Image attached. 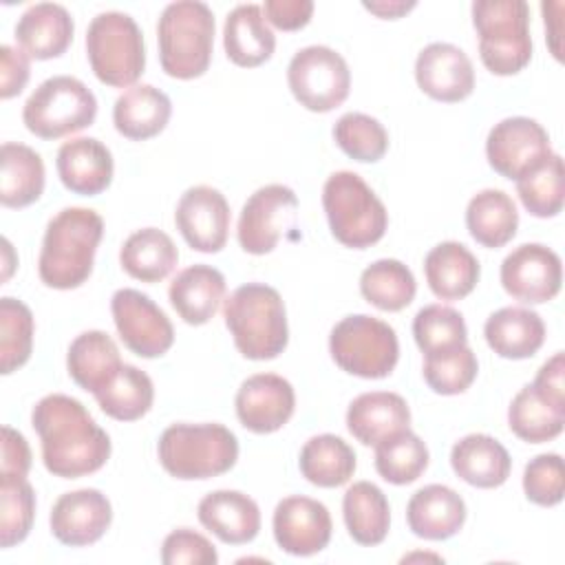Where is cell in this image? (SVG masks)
<instances>
[{
	"instance_id": "obj_1",
	"label": "cell",
	"mask_w": 565,
	"mask_h": 565,
	"mask_svg": "<svg viewBox=\"0 0 565 565\" xmlns=\"http://www.w3.org/2000/svg\"><path fill=\"white\" fill-rule=\"evenodd\" d=\"M42 444V461L53 477L77 479L97 472L110 457V437L86 406L68 395L42 397L31 413Z\"/></svg>"
},
{
	"instance_id": "obj_2",
	"label": "cell",
	"mask_w": 565,
	"mask_h": 565,
	"mask_svg": "<svg viewBox=\"0 0 565 565\" xmlns=\"http://www.w3.org/2000/svg\"><path fill=\"white\" fill-rule=\"evenodd\" d=\"M104 218L88 207H64L44 232L38 274L46 287L75 289L93 274Z\"/></svg>"
},
{
	"instance_id": "obj_3",
	"label": "cell",
	"mask_w": 565,
	"mask_h": 565,
	"mask_svg": "<svg viewBox=\"0 0 565 565\" xmlns=\"http://www.w3.org/2000/svg\"><path fill=\"white\" fill-rule=\"evenodd\" d=\"M223 318L236 349L247 360H274L287 347L285 302L269 285L247 282L236 287L223 300Z\"/></svg>"
},
{
	"instance_id": "obj_4",
	"label": "cell",
	"mask_w": 565,
	"mask_h": 565,
	"mask_svg": "<svg viewBox=\"0 0 565 565\" xmlns=\"http://www.w3.org/2000/svg\"><path fill=\"white\" fill-rule=\"evenodd\" d=\"M159 461L174 479H212L238 459V439L223 424H172L157 444Z\"/></svg>"
},
{
	"instance_id": "obj_5",
	"label": "cell",
	"mask_w": 565,
	"mask_h": 565,
	"mask_svg": "<svg viewBox=\"0 0 565 565\" xmlns=\"http://www.w3.org/2000/svg\"><path fill=\"white\" fill-rule=\"evenodd\" d=\"M161 68L177 79L201 77L212 60L214 13L205 2L179 0L161 11L157 24Z\"/></svg>"
},
{
	"instance_id": "obj_6",
	"label": "cell",
	"mask_w": 565,
	"mask_h": 565,
	"mask_svg": "<svg viewBox=\"0 0 565 565\" xmlns=\"http://www.w3.org/2000/svg\"><path fill=\"white\" fill-rule=\"evenodd\" d=\"M322 207L338 243L353 249L375 245L388 225V212L369 183L351 172H333L322 188Z\"/></svg>"
},
{
	"instance_id": "obj_7",
	"label": "cell",
	"mask_w": 565,
	"mask_h": 565,
	"mask_svg": "<svg viewBox=\"0 0 565 565\" xmlns=\"http://www.w3.org/2000/svg\"><path fill=\"white\" fill-rule=\"evenodd\" d=\"M472 24L479 35V57L494 75H514L532 60L530 7L523 0H477Z\"/></svg>"
},
{
	"instance_id": "obj_8",
	"label": "cell",
	"mask_w": 565,
	"mask_h": 565,
	"mask_svg": "<svg viewBox=\"0 0 565 565\" xmlns=\"http://www.w3.org/2000/svg\"><path fill=\"white\" fill-rule=\"evenodd\" d=\"M86 55L102 84L115 88L135 86L146 68L143 33L128 13H97L86 31Z\"/></svg>"
},
{
	"instance_id": "obj_9",
	"label": "cell",
	"mask_w": 565,
	"mask_h": 565,
	"mask_svg": "<svg viewBox=\"0 0 565 565\" xmlns=\"http://www.w3.org/2000/svg\"><path fill=\"white\" fill-rule=\"evenodd\" d=\"M97 117L93 90L71 75L44 79L24 102L22 121L40 139H60L88 128Z\"/></svg>"
},
{
	"instance_id": "obj_10",
	"label": "cell",
	"mask_w": 565,
	"mask_h": 565,
	"mask_svg": "<svg viewBox=\"0 0 565 565\" xmlns=\"http://www.w3.org/2000/svg\"><path fill=\"white\" fill-rule=\"evenodd\" d=\"M329 351L342 371L364 380H380L393 373L399 358V342L388 322L355 313L342 318L331 329Z\"/></svg>"
},
{
	"instance_id": "obj_11",
	"label": "cell",
	"mask_w": 565,
	"mask_h": 565,
	"mask_svg": "<svg viewBox=\"0 0 565 565\" xmlns=\"http://www.w3.org/2000/svg\"><path fill=\"white\" fill-rule=\"evenodd\" d=\"M287 84L300 106L311 113H329L349 97L351 71L338 51L313 44L291 57Z\"/></svg>"
},
{
	"instance_id": "obj_12",
	"label": "cell",
	"mask_w": 565,
	"mask_h": 565,
	"mask_svg": "<svg viewBox=\"0 0 565 565\" xmlns=\"http://www.w3.org/2000/svg\"><path fill=\"white\" fill-rule=\"evenodd\" d=\"M298 196L282 183L258 188L243 205L238 216V245L254 256L269 254L280 238L294 230Z\"/></svg>"
},
{
	"instance_id": "obj_13",
	"label": "cell",
	"mask_w": 565,
	"mask_h": 565,
	"mask_svg": "<svg viewBox=\"0 0 565 565\" xmlns=\"http://www.w3.org/2000/svg\"><path fill=\"white\" fill-rule=\"evenodd\" d=\"M110 311L121 342L139 358H159L174 342L170 318L137 289H117L110 298Z\"/></svg>"
},
{
	"instance_id": "obj_14",
	"label": "cell",
	"mask_w": 565,
	"mask_h": 565,
	"mask_svg": "<svg viewBox=\"0 0 565 565\" xmlns=\"http://www.w3.org/2000/svg\"><path fill=\"white\" fill-rule=\"evenodd\" d=\"M552 154L547 130L530 117H508L492 126L486 139V157L494 172L519 179Z\"/></svg>"
},
{
	"instance_id": "obj_15",
	"label": "cell",
	"mask_w": 565,
	"mask_h": 565,
	"mask_svg": "<svg viewBox=\"0 0 565 565\" xmlns=\"http://www.w3.org/2000/svg\"><path fill=\"white\" fill-rule=\"evenodd\" d=\"M561 256L541 243H523L501 263V285L514 300L547 302L561 291Z\"/></svg>"
},
{
	"instance_id": "obj_16",
	"label": "cell",
	"mask_w": 565,
	"mask_h": 565,
	"mask_svg": "<svg viewBox=\"0 0 565 565\" xmlns=\"http://www.w3.org/2000/svg\"><path fill=\"white\" fill-rule=\"evenodd\" d=\"M174 223L192 249L216 254L227 243L230 205L216 188L194 185L181 194Z\"/></svg>"
},
{
	"instance_id": "obj_17",
	"label": "cell",
	"mask_w": 565,
	"mask_h": 565,
	"mask_svg": "<svg viewBox=\"0 0 565 565\" xmlns=\"http://www.w3.org/2000/svg\"><path fill=\"white\" fill-rule=\"evenodd\" d=\"M238 422L258 435L280 430L294 415V386L276 373H256L247 377L234 399Z\"/></svg>"
},
{
	"instance_id": "obj_18",
	"label": "cell",
	"mask_w": 565,
	"mask_h": 565,
	"mask_svg": "<svg viewBox=\"0 0 565 565\" xmlns=\"http://www.w3.org/2000/svg\"><path fill=\"white\" fill-rule=\"evenodd\" d=\"M274 539L291 556H311L331 541V514L311 497H287L274 510Z\"/></svg>"
},
{
	"instance_id": "obj_19",
	"label": "cell",
	"mask_w": 565,
	"mask_h": 565,
	"mask_svg": "<svg viewBox=\"0 0 565 565\" xmlns=\"http://www.w3.org/2000/svg\"><path fill=\"white\" fill-rule=\"evenodd\" d=\"M113 521V508L106 494L95 488H82L62 494L51 510L53 536L71 547L97 543Z\"/></svg>"
},
{
	"instance_id": "obj_20",
	"label": "cell",
	"mask_w": 565,
	"mask_h": 565,
	"mask_svg": "<svg viewBox=\"0 0 565 565\" xmlns=\"http://www.w3.org/2000/svg\"><path fill=\"white\" fill-rule=\"evenodd\" d=\"M417 86L437 102H461L475 88L470 57L455 44L433 42L415 60Z\"/></svg>"
},
{
	"instance_id": "obj_21",
	"label": "cell",
	"mask_w": 565,
	"mask_h": 565,
	"mask_svg": "<svg viewBox=\"0 0 565 565\" xmlns=\"http://www.w3.org/2000/svg\"><path fill=\"white\" fill-rule=\"evenodd\" d=\"M55 168L66 190L84 196L104 192L113 181V154L95 137H75L60 146Z\"/></svg>"
},
{
	"instance_id": "obj_22",
	"label": "cell",
	"mask_w": 565,
	"mask_h": 565,
	"mask_svg": "<svg viewBox=\"0 0 565 565\" xmlns=\"http://www.w3.org/2000/svg\"><path fill=\"white\" fill-rule=\"evenodd\" d=\"M466 521V503L448 486L430 483L419 488L406 505L411 532L426 541H446L455 536Z\"/></svg>"
},
{
	"instance_id": "obj_23",
	"label": "cell",
	"mask_w": 565,
	"mask_h": 565,
	"mask_svg": "<svg viewBox=\"0 0 565 565\" xmlns=\"http://www.w3.org/2000/svg\"><path fill=\"white\" fill-rule=\"evenodd\" d=\"M196 516L205 530L230 545L249 543L260 530L256 501L238 490H214L205 494L199 501Z\"/></svg>"
},
{
	"instance_id": "obj_24",
	"label": "cell",
	"mask_w": 565,
	"mask_h": 565,
	"mask_svg": "<svg viewBox=\"0 0 565 565\" xmlns=\"http://www.w3.org/2000/svg\"><path fill=\"white\" fill-rule=\"evenodd\" d=\"M408 424L411 408L406 399L391 391L362 393L347 411V428L364 446H375L382 439L406 430Z\"/></svg>"
},
{
	"instance_id": "obj_25",
	"label": "cell",
	"mask_w": 565,
	"mask_h": 565,
	"mask_svg": "<svg viewBox=\"0 0 565 565\" xmlns=\"http://www.w3.org/2000/svg\"><path fill=\"white\" fill-rule=\"evenodd\" d=\"M168 298L183 322L205 324L225 300V276L212 265H190L174 276Z\"/></svg>"
},
{
	"instance_id": "obj_26",
	"label": "cell",
	"mask_w": 565,
	"mask_h": 565,
	"mask_svg": "<svg viewBox=\"0 0 565 565\" xmlns=\"http://www.w3.org/2000/svg\"><path fill=\"white\" fill-rule=\"evenodd\" d=\"M73 31V18L62 4L38 2L20 15L13 33L29 57L51 60L71 46Z\"/></svg>"
},
{
	"instance_id": "obj_27",
	"label": "cell",
	"mask_w": 565,
	"mask_h": 565,
	"mask_svg": "<svg viewBox=\"0 0 565 565\" xmlns=\"http://www.w3.org/2000/svg\"><path fill=\"white\" fill-rule=\"evenodd\" d=\"M450 466L459 479L475 488H499L508 481L512 459L503 444L483 433L461 437L450 450Z\"/></svg>"
},
{
	"instance_id": "obj_28",
	"label": "cell",
	"mask_w": 565,
	"mask_h": 565,
	"mask_svg": "<svg viewBox=\"0 0 565 565\" xmlns=\"http://www.w3.org/2000/svg\"><path fill=\"white\" fill-rule=\"evenodd\" d=\"M488 347L505 360L532 358L545 342L543 318L525 307H503L486 320Z\"/></svg>"
},
{
	"instance_id": "obj_29",
	"label": "cell",
	"mask_w": 565,
	"mask_h": 565,
	"mask_svg": "<svg viewBox=\"0 0 565 565\" xmlns=\"http://www.w3.org/2000/svg\"><path fill=\"white\" fill-rule=\"evenodd\" d=\"M170 115V97L152 84H135L126 88L113 106L117 132L132 141H143L159 135L168 126Z\"/></svg>"
},
{
	"instance_id": "obj_30",
	"label": "cell",
	"mask_w": 565,
	"mask_h": 565,
	"mask_svg": "<svg viewBox=\"0 0 565 565\" xmlns=\"http://www.w3.org/2000/svg\"><path fill=\"white\" fill-rule=\"evenodd\" d=\"M424 274L430 291L441 300H461L479 282L477 256L457 241L435 245L424 258Z\"/></svg>"
},
{
	"instance_id": "obj_31",
	"label": "cell",
	"mask_w": 565,
	"mask_h": 565,
	"mask_svg": "<svg viewBox=\"0 0 565 565\" xmlns=\"http://www.w3.org/2000/svg\"><path fill=\"white\" fill-rule=\"evenodd\" d=\"M223 46L227 57L236 66H260L274 55L276 35L269 29L263 7L258 4H238L234 7L223 26Z\"/></svg>"
},
{
	"instance_id": "obj_32",
	"label": "cell",
	"mask_w": 565,
	"mask_h": 565,
	"mask_svg": "<svg viewBox=\"0 0 565 565\" xmlns=\"http://www.w3.org/2000/svg\"><path fill=\"white\" fill-rule=\"evenodd\" d=\"M68 375L77 386L93 395L102 391L124 366L115 340L104 331L79 333L66 353Z\"/></svg>"
},
{
	"instance_id": "obj_33",
	"label": "cell",
	"mask_w": 565,
	"mask_h": 565,
	"mask_svg": "<svg viewBox=\"0 0 565 565\" xmlns=\"http://www.w3.org/2000/svg\"><path fill=\"white\" fill-rule=\"evenodd\" d=\"M119 263L130 278L141 282H159L177 267L179 249L166 232L143 227L124 241Z\"/></svg>"
},
{
	"instance_id": "obj_34",
	"label": "cell",
	"mask_w": 565,
	"mask_h": 565,
	"mask_svg": "<svg viewBox=\"0 0 565 565\" xmlns=\"http://www.w3.org/2000/svg\"><path fill=\"white\" fill-rule=\"evenodd\" d=\"M44 192V161L24 143H2L0 201L4 207H26Z\"/></svg>"
},
{
	"instance_id": "obj_35",
	"label": "cell",
	"mask_w": 565,
	"mask_h": 565,
	"mask_svg": "<svg viewBox=\"0 0 565 565\" xmlns=\"http://www.w3.org/2000/svg\"><path fill=\"white\" fill-rule=\"evenodd\" d=\"M466 227L470 236L490 249L510 243L519 227V212L510 194L497 188L477 192L466 207Z\"/></svg>"
},
{
	"instance_id": "obj_36",
	"label": "cell",
	"mask_w": 565,
	"mask_h": 565,
	"mask_svg": "<svg viewBox=\"0 0 565 565\" xmlns=\"http://www.w3.org/2000/svg\"><path fill=\"white\" fill-rule=\"evenodd\" d=\"M344 525L360 545H380L391 527V508L384 492L371 481H355L342 499Z\"/></svg>"
},
{
	"instance_id": "obj_37",
	"label": "cell",
	"mask_w": 565,
	"mask_h": 565,
	"mask_svg": "<svg viewBox=\"0 0 565 565\" xmlns=\"http://www.w3.org/2000/svg\"><path fill=\"white\" fill-rule=\"evenodd\" d=\"M302 477L318 488L344 486L355 472V452L338 435H316L311 437L298 459Z\"/></svg>"
},
{
	"instance_id": "obj_38",
	"label": "cell",
	"mask_w": 565,
	"mask_h": 565,
	"mask_svg": "<svg viewBox=\"0 0 565 565\" xmlns=\"http://www.w3.org/2000/svg\"><path fill=\"white\" fill-rule=\"evenodd\" d=\"M95 399L108 417L117 422H135L150 411L154 386L148 373L132 364H124L119 373L95 393Z\"/></svg>"
},
{
	"instance_id": "obj_39",
	"label": "cell",
	"mask_w": 565,
	"mask_h": 565,
	"mask_svg": "<svg viewBox=\"0 0 565 565\" xmlns=\"http://www.w3.org/2000/svg\"><path fill=\"white\" fill-rule=\"evenodd\" d=\"M417 282L413 271L395 258L371 263L360 276V294L382 311H402L415 298Z\"/></svg>"
},
{
	"instance_id": "obj_40",
	"label": "cell",
	"mask_w": 565,
	"mask_h": 565,
	"mask_svg": "<svg viewBox=\"0 0 565 565\" xmlns=\"http://www.w3.org/2000/svg\"><path fill=\"white\" fill-rule=\"evenodd\" d=\"M516 194L532 216H556L563 210L565 199V172L561 154L552 152L539 166L519 177Z\"/></svg>"
},
{
	"instance_id": "obj_41",
	"label": "cell",
	"mask_w": 565,
	"mask_h": 565,
	"mask_svg": "<svg viewBox=\"0 0 565 565\" xmlns=\"http://www.w3.org/2000/svg\"><path fill=\"white\" fill-rule=\"evenodd\" d=\"M508 426L519 439L527 444L552 441L563 433L565 411H558L541 399L532 384H527L514 395L508 408Z\"/></svg>"
},
{
	"instance_id": "obj_42",
	"label": "cell",
	"mask_w": 565,
	"mask_h": 565,
	"mask_svg": "<svg viewBox=\"0 0 565 565\" xmlns=\"http://www.w3.org/2000/svg\"><path fill=\"white\" fill-rule=\"evenodd\" d=\"M428 468L426 444L408 428L375 444V470L377 475L395 486L417 481Z\"/></svg>"
},
{
	"instance_id": "obj_43",
	"label": "cell",
	"mask_w": 565,
	"mask_h": 565,
	"mask_svg": "<svg viewBox=\"0 0 565 565\" xmlns=\"http://www.w3.org/2000/svg\"><path fill=\"white\" fill-rule=\"evenodd\" d=\"M413 335L424 355L448 353L468 342L463 316L446 305L422 307L413 320Z\"/></svg>"
},
{
	"instance_id": "obj_44",
	"label": "cell",
	"mask_w": 565,
	"mask_h": 565,
	"mask_svg": "<svg viewBox=\"0 0 565 565\" xmlns=\"http://www.w3.org/2000/svg\"><path fill=\"white\" fill-rule=\"evenodd\" d=\"M33 313L15 298H0V371L13 373L31 358L33 349Z\"/></svg>"
},
{
	"instance_id": "obj_45",
	"label": "cell",
	"mask_w": 565,
	"mask_h": 565,
	"mask_svg": "<svg viewBox=\"0 0 565 565\" xmlns=\"http://www.w3.org/2000/svg\"><path fill=\"white\" fill-rule=\"evenodd\" d=\"M333 139L344 154L362 163H375L388 150L386 128L364 113L342 115L333 126Z\"/></svg>"
},
{
	"instance_id": "obj_46",
	"label": "cell",
	"mask_w": 565,
	"mask_h": 565,
	"mask_svg": "<svg viewBox=\"0 0 565 565\" xmlns=\"http://www.w3.org/2000/svg\"><path fill=\"white\" fill-rule=\"evenodd\" d=\"M35 492L26 479H0V545L22 543L33 525Z\"/></svg>"
},
{
	"instance_id": "obj_47",
	"label": "cell",
	"mask_w": 565,
	"mask_h": 565,
	"mask_svg": "<svg viewBox=\"0 0 565 565\" xmlns=\"http://www.w3.org/2000/svg\"><path fill=\"white\" fill-rule=\"evenodd\" d=\"M479 371L477 355L466 344L461 349L439 353V355H424V380L426 384L439 395H459L475 382Z\"/></svg>"
},
{
	"instance_id": "obj_48",
	"label": "cell",
	"mask_w": 565,
	"mask_h": 565,
	"mask_svg": "<svg viewBox=\"0 0 565 565\" xmlns=\"http://www.w3.org/2000/svg\"><path fill=\"white\" fill-rule=\"evenodd\" d=\"M523 492L536 505H558L565 494V468L561 455L543 452L530 459L523 470Z\"/></svg>"
},
{
	"instance_id": "obj_49",
	"label": "cell",
	"mask_w": 565,
	"mask_h": 565,
	"mask_svg": "<svg viewBox=\"0 0 565 565\" xmlns=\"http://www.w3.org/2000/svg\"><path fill=\"white\" fill-rule=\"evenodd\" d=\"M218 554L214 545L190 527H179L163 539L161 563L163 565H214Z\"/></svg>"
},
{
	"instance_id": "obj_50",
	"label": "cell",
	"mask_w": 565,
	"mask_h": 565,
	"mask_svg": "<svg viewBox=\"0 0 565 565\" xmlns=\"http://www.w3.org/2000/svg\"><path fill=\"white\" fill-rule=\"evenodd\" d=\"M31 75L29 55L9 44L0 46V97L11 99L22 93Z\"/></svg>"
},
{
	"instance_id": "obj_51",
	"label": "cell",
	"mask_w": 565,
	"mask_h": 565,
	"mask_svg": "<svg viewBox=\"0 0 565 565\" xmlns=\"http://www.w3.org/2000/svg\"><path fill=\"white\" fill-rule=\"evenodd\" d=\"M31 468V448L22 433L2 426V459L0 479H26Z\"/></svg>"
},
{
	"instance_id": "obj_52",
	"label": "cell",
	"mask_w": 565,
	"mask_h": 565,
	"mask_svg": "<svg viewBox=\"0 0 565 565\" xmlns=\"http://www.w3.org/2000/svg\"><path fill=\"white\" fill-rule=\"evenodd\" d=\"M532 388L541 399L558 411H565V355L561 351L539 369Z\"/></svg>"
},
{
	"instance_id": "obj_53",
	"label": "cell",
	"mask_w": 565,
	"mask_h": 565,
	"mask_svg": "<svg viewBox=\"0 0 565 565\" xmlns=\"http://www.w3.org/2000/svg\"><path fill=\"white\" fill-rule=\"evenodd\" d=\"M263 15L280 31H298L309 24L313 15L311 0H265Z\"/></svg>"
},
{
	"instance_id": "obj_54",
	"label": "cell",
	"mask_w": 565,
	"mask_h": 565,
	"mask_svg": "<svg viewBox=\"0 0 565 565\" xmlns=\"http://www.w3.org/2000/svg\"><path fill=\"white\" fill-rule=\"evenodd\" d=\"M417 2L413 0H375V2H364V9L375 13L377 18H386V20H395L404 13H408L411 9H415Z\"/></svg>"
}]
</instances>
